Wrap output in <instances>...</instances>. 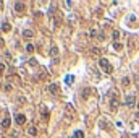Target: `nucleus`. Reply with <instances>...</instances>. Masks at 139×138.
Here are the masks:
<instances>
[{
	"mask_svg": "<svg viewBox=\"0 0 139 138\" xmlns=\"http://www.w3.org/2000/svg\"><path fill=\"white\" fill-rule=\"evenodd\" d=\"M99 65L103 68V72H105V73H112V72H113V67L110 65V62H108L107 59H103V57L99 60Z\"/></svg>",
	"mask_w": 139,
	"mask_h": 138,
	"instance_id": "f257e3e1",
	"label": "nucleus"
},
{
	"mask_svg": "<svg viewBox=\"0 0 139 138\" xmlns=\"http://www.w3.org/2000/svg\"><path fill=\"white\" fill-rule=\"evenodd\" d=\"M112 94H113V97L110 99V107L113 112H116L118 110V106H120V99H118V96H116V91H112Z\"/></svg>",
	"mask_w": 139,
	"mask_h": 138,
	"instance_id": "f03ea898",
	"label": "nucleus"
},
{
	"mask_svg": "<svg viewBox=\"0 0 139 138\" xmlns=\"http://www.w3.org/2000/svg\"><path fill=\"white\" fill-rule=\"evenodd\" d=\"M49 91H50L54 96H58V94H60V86H58L57 83H52L50 86H49Z\"/></svg>",
	"mask_w": 139,
	"mask_h": 138,
	"instance_id": "7ed1b4c3",
	"label": "nucleus"
},
{
	"mask_svg": "<svg viewBox=\"0 0 139 138\" xmlns=\"http://www.w3.org/2000/svg\"><path fill=\"white\" fill-rule=\"evenodd\" d=\"M126 106L128 107H133L134 104H136V96H133V94H129V96H126Z\"/></svg>",
	"mask_w": 139,
	"mask_h": 138,
	"instance_id": "20e7f679",
	"label": "nucleus"
},
{
	"mask_svg": "<svg viewBox=\"0 0 139 138\" xmlns=\"http://www.w3.org/2000/svg\"><path fill=\"white\" fill-rule=\"evenodd\" d=\"M24 8H26V5H24L23 2H15V11L16 13H23Z\"/></svg>",
	"mask_w": 139,
	"mask_h": 138,
	"instance_id": "39448f33",
	"label": "nucleus"
},
{
	"mask_svg": "<svg viewBox=\"0 0 139 138\" xmlns=\"http://www.w3.org/2000/svg\"><path fill=\"white\" fill-rule=\"evenodd\" d=\"M15 120H16V123H18V125H23V123H26V117L23 114H16L15 115Z\"/></svg>",
	"mask_w": 139,
	"mask_h": 138,
	"instance_id": "423d86ee",
	"label": "nucleus"
},
{
	"mask_svg": "<svg viewBox=\"0 0 139 138\" xmlns=\"http://www.w3.org/2000/svg\"><path fill=\"white\" fill-rule=\"evenodd\" d=\"M2 128L3 130H8V128H10V117H8V115L2 120Z\"/></svg>",
	"mask_w": 139,
	"mask_h": 138,
	"instance_id": "0eeeda50",
	"label": "nucleus"
},
{
	"mask_svg": "<svg viewBox=\"0 0 139 138\" xmlns=\"http://www.w3.org/2000/svg\"><path fill=\"white\" fill-rule=\"evenodd\" d=\"M23 36H24L26 39H29V37H32V36H34V33H32V29H24V31H23Z\"/></svg>",
	"mask_w": 139,
	"mask_h": 138,
	"instance_id": "6e6552de",
	"label": "nucleus"
},
{
	"mask_svg": "<svg viewBox=\"0 0 139 138\" xmlns=\"http://www.w3.org/2000/svg\"><path fill=\"white\" fill-rule=\"evenodd\" d=\"M2 31H5V33H8V31H11V24L5 21V23L2 24Z\"/></svg>",
	"mask_w": 139,
	"mask_h": 138,
	"instance_id": "1a4fd4ad",
	"label": "nucleus"
},
{
	"mask_svg": "<svg viewBox=\"0 0 139 138\" xmlns=\"http://www.w3.org/2000/svg\"><path fill=\"white\" fill-rule=\"evenodd\" d=\"M129 83H131V81H129V78H128V77L121 78V84H123V88H128V86H129Z\"/></svg>",
	"mask_w": 139,
	"mask_h": 138,
	"instance_id": "9d476101",
	"label": "nucleus"
},
{
	"mask_svg": "<svg viewBox=\"0 0 139 138\" xmlns=\"http://www.w3.org/2000/svg\"><path fill=\"white\" fill-rule=\"evenodd\" d=\"M73 138H84V133H82V130H76L75 135H73Z\"/></svg>",
	"mask_w": 139,
	"mask_h": 138,
	"instance_id": "9b49d317",
	"label": "nucleus"
},
{
	"mask_svg": "<svg viewBox=\"0 0 139 138\" xmlns=\"http://www.w3.org/2000/svg\"><path fill=\"white\" fill-rule=\"evenodd\" d=\"M50 55H52V57H57V55H58V49L55 47V46L50 49Z\"/></svg>",
	"mask_w": 139,
	"mask_h": 138,
	"instance_id": "f8f14e48",
	"label": "nucleus"
},
{
	"mask_svg": "<svg viewBox=\"0 0 139 138\" xmlns=\"http://www.w3.org/2000/svg\"><path fill=\"white\" fill-rule=\"evenodd\" d=\"M112 37L115 39V42H118V39H120V31H113V33H112Z\"/></svg>",
	"mask_w": 139,
	"mask_h": 138,
	"instance_id": "ddd939ff",
	"label": "nucleus"
},
{
	"mask_svg": "<svg viewBox=\"0 0 139 138\" xmlns=\"http://www.w3.org/2000/svg\"><path fill=\"white\" fill-rule=\"evenodd\" d=\"M26 52H28V54H32V52H34V46H32V44H28V46H26Z\"/></svg>",
	"mask_w": 139,
	"mask_h": 138,
	"instance_id": "4468645a",
	"label": "nucleus"
},
{
	"mask_svg": "<svg viewBox=\"0 0 139 138\" xmlns=\"http://www.w3.org/2000/svg\"><path fill=\"white\" fill-rule=\"evenodd\" d=\"M28 133H29V135H32V136H36V135H37V130H36V127H31V128L28 130Z\"/></svg>",
	"mask_w": 139,
	"mask_h": 138,
	"instance_id": "2eb2a0df",
	"label": "nucleus"
},
{
	"mask_svg": "<svg viewBox=\"0 0 139 138\" xmlns=\"http://www.w3.org/2000/svg\"><path fill=\"white\" fill-rule=\"evenodd\" d=\"M91 52H92V54H95V55H99V54H100V49H95V47H92V49H91Z\"/></svg>",
	"mask_w": 139,
	"mask_h": 138,
	"instance_id": "dca6fc26",
	"label": "nucleus"
},
{
	"mask_svg": "<svg viewBox=\"0 0 139 138\" xmlns=\"http://www.w3.org/2000/svg\"><path fill=\"white\" fill-rule=\"evenodd\" d=\"M113 47H115V51H121V44H120V42H115Z\"/></svg>",
	"mask_w": 139,
	"mask_h": 138,
	"instance_id": "f3484780",
	"label": "nucleus"
},
{
	"mask_svg": "<svg viewBox=\"0 0 139 138\" xmlns=\"http://www.w3.org/2000/svg\"><path fill=\"white\" fill-rule=\"evenodd\" d=\"M3 72H5V65H3V64H0V75H2Z\"/></svg>",
	"mask_w": 139,
	"mask_h": 138,
	"instance_id": "a211bd4d",
	"label": "nucleus"
},
{
	"mask_svg": "<svg viewBox=\"0 0 139 138\" xmlns=\"http://www.w3.org/2000/svg\"><path fill=\"white\" fill-rule=\"evenodd\" d=\"M2 47H5V42H3V39H0V49Z\"/></svg>",
	"mask_w": 139,
	"mask_h": 138,
	"instance_id": "6ab92c4d",
	"label": "nucleus"
},
{
	"mask_svg": "<svg viewBox=\"0 0 139 138\" xmlns=\"http://www.w3.org/2000/svg\"><path fill=\"white\" fill-rule=\"evenodd\" d=\"M136 119H137V120H139V112H136Z\"/></svg>",
	"mask_w": 139,
	"mask_h": 138,
	"instance_id": "aec40b11",
	"label": "nucleus"
},
{
	"mask_svg": "<svg viewBox=\"0 0 139 138\" xmlns=\"http://www.w3.org/2000/svg\"><path fill=\"white\" fill-rule=\"evenodd\" d=\"M2 5H3V3H2V2H0V7H2Z\"/></svg>",
	"mask_w": 139,
	"mask_h": 138,
	"instance_id": "412c9836",
	"label": "nucleus"
},
{
	"mask_svg": "<svg viewBox=\"0 0 139 138\" xmlns=\"http://www.w3.org/2000/svg\"><path fill=\"white\" fill-rule=\"evenodd\" d=\"M137 107H139V102H137Z\"/></svg>",
	"mask_w": 139,
	"mask_h": 138,
	"instance_id": "4be33fe9",
	"label": "nucleus"
},
{
	"mask_svg": "<svg viewBox=\"0 0 139 138\" xmlns=\"http://www.w3.org/2000/svg\"><path fill=\"white\" fill-rule=\"evenodd\" d=\"M0 138H2V136H0Z\"/></svg>",
	"mask_w": 139,
	"mask_h": 138,
	"instance_id": "5701e85b",
	"label": "nucleus"
}]
</instances>
